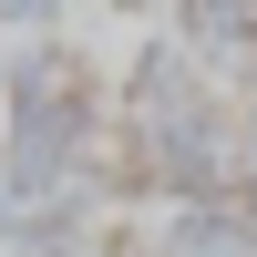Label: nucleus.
Returning a JSON list of instances; mask_svg holds the SVG:
<instances>
[{
    "label": "nucleus",
    "mask_w": 257,
    "mask_h": 257,
    "mask_svg": "<svg viewBox=\"0 0 257 257\" xmlns=\"http://www.w3.org/2000/svg\"><path fill=\"white\" fill-rule=\"evenodd\" d=\"M82 134L93 82L62 41L11 52V134H0V237H52L82 206Z\"/></svg>",
    "instance_id": "obj_1"
},
{
    "label": "nucleus",
    "mask_w": 257,
    "mask_h": 257,
    "mask_svg": "<svg viewBox=\"0 0 257 257\" xmlns=\"http://www.w3.org/2000/svg\"><path fill=\"white\" fill-rule=\"evenodd\" d=\"M123 113H134L144 165H155L185 206L226 196V185L247 175V165H237V123H226V103L196 82L185 41H144V52H134V72H123Z\"/></svg>",
    "instance_id": "obj_2"
},
{
    "label": "nucleus",
    "mask_w": 257,
    "mask_h": 257,
    "mask_svg": "<svg viewBox=\"0 0 257 257\" xmlns=\"http://www.w3.org/2000/svg\"><path fill=\"white\" fill-rule=\"evenodd\" d=\"M165 257H257V226H247L237 196L175 206V216H165Z\"/></svg>",
    "instance_id": "obj_3"
},
{
    "label": "nucleus",
    "mask_w": 257,
    "mask_h": 257,
    "mask_svg": "<svg viewBox=\"0 0 257 257\" xmlns=\"http://www.w3.org/2000/svg\"><path fill=\"white\" fill-rule=\"evenodd\" d=\"M175 31L196 41L206 62H257V11H226V0H185Z\"/></svg>",
    "instance_id": "obj_4"
},
{
    "label": "nucleus",
    "mask_w": 257,
    "mask_h": 257,
    "mask_svg": "<svg viewBox=\"0 0 257 257\" xmlns=\"http://www.w3.org/2000/svg\"><path fill=\"white\" fill-rule=\"evenodd\" d=\"M237 165L257 175V82H247V113H237Z\"/></svg>",
    "instance_id": "obj_5"
},
{
    "label": "nucleus",
    "mask_w": 257,
    "mask_h": 257,
    "mask_svg": "<svg viewBox=\"0 0 257 257\" xmlns=\"http://www.w3.org/2000/svg\"><path fill=\"white\" fill-rule=\"evenodd\" d=\"M52 257H113V247H52Z\"/></svg>",
    "instance_id": "obj_6"
}]
</instances>
